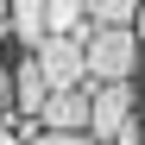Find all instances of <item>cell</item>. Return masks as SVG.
<instances>
[{
  "label": "cell",
  "mask_w": 145,
  "mask_h": 145,
  "mask_svg": "<svg viewBox=\"0 0 145 145\" xmlns=\"http://www.w3.org/2000/svg\"><path fill=\"white\" fill-rule=\"evenodd\" d=\"M82 57H88V82H133V69H139V32L133 25H88Z\"/></svg>",
  "instance_id": "6da1fadb"
},
{
  "label": "cell",
  "mask_w": 145,
  "mask_h": 145,
  "mask_svg": "<svg viewBox=\"0 0 145 145\" xmlns=\"http://www.w3.org/2000/svg\"><path fill=\"white\" fill-rule=\"evenodd\" d=\"M32 63L51 88H88V57H82V38L69 32H44V44H32Z\"/></svg>",
  "instance_id": "7a4b0ae2"
},
{
  "label": "cell",
  "mask_w": 145,
  "mask_h": 145,
  "mask_svg": "<svg viewBox=\"0 0 145 145\" xmlns=\"http://www.w3.org/2000/svg\"><path fill=\"white\" fill-rule=\"evenodd\" d=\"M133 120V82H88V139L107 145Z\"/></svg>",
  "instance_id": "3957f363"
},
{
  "label": "cell",
  "mask_w": 145,
  "mask_h": 145,
  "mask_svg": "<svg viewBox=\"0 0 145 145\" xmlns=\"http://www.w3.org/2000/svg\"><path fill=\"white\" fill-rule=\"evenodd\" d=\"M44 133H88V88H51L38 107Z\"/></svg>",
  "instance_id": "277c9868"
},
{
  "label": "cell",
  "mask_w": 145,
  "mask_h": 145,
  "mask_svg": "<svg viewBox=\"0 0 145 145\" xmlns=\"http://www.w3.org/2000/svg\"><path fill=\"white\" fill-rule=\"evenodd\" d=\"M7 32L25 44H44V0H7Z\"/></svg>",
  "instance_id": "5b68a950"
},
{
  "label": "cell",
  "mask_w": 145,
  "mask_h": 145,
  "mask_svg": "<svg viewBox=\"0 0 145 145\" xmlns=\"http://www.w3.org/2000/svg\"><path fill=\"white\" fill-rule=\"evenodd\" d=\"M44 95H51V82H44V76H38V63L25 57V63L13 69V107L38 120V107H44Z\"/></svg>",
  "instance_id": "8992f818"
},
{
  "label": "cell",
  "mask_w": 145,
  "mask_h": 145,
  "mask_svg": "<svg viewBox=\"0 0 145 145\" xmlns=\"http://www.w3.org/2000/svg\"><path fill=\"white\" fill-rule=\"evenodd\" d=\"M88 7L82 0H44V32H69V38H88Z\"/></svg>",
  "instance_id": "52a82bcc"
},
{
  "label": "cell",
  "mask_w": 145,
  "mask_h": 145,
  "mask_svg": "<svg viewBox=\"0 0 145 145\" xmlns=\"http://www.w3.org/2000/svg\"><path fill=\"white\" fill-rule=\"evenodd\" d=\"M95 25H133V13H139V0H82Z\"/></svg>",
  "instance_id": "ba28073f"
},
{
  "label": "cell",
  "mask_w": 145,
  "mask_h": 145,
  "mask_svg": "<svg viewBox=\"0 0 145 145\" xmlns=\"http://www.w3.org/2000/svg\"><path fill=\"white\" fill-rule=\"evenodd\" d=\"M25 145H95V139H88V133H44V126H38Z\"/></svg>",
  "instance_id": "9c48e42d"
},
{
  "label": "cell",
  "mask_w": 145,
  "mask_h": 145,
  "mask_svg": "<svg viewBox=\"0 0 145 145\" xmlns=\"http://www.w3.org/2000/svg\"><path fill=\"white\" fill-rule=\"evenodd\" d=\"M107 145H145V133H139V120H126V126H120Z\"/></svg>",
  "instance_id": "30bf717a"
},
{
  "label": "cell",
  "mask_w": 145,
  "mask_h": 145,
  "mask_svg": "<svg viewBox=\"0 0 145 145\" xmlns=\"http://www.w3.org/2000/svg\"><path fill=\"white\" fill-rule=\"evenodd\" d=\"M7 101H13V76L0 69V120H7Z\"/></svg>",
  "instance_id": "8fae6325"
},
{
  "label": "cell",
  "mask_w": 145,
  "mask_h": 145,
  "mask_svg": "<svg viewBox=\"0 0 145 145\" xmlns=\"http://www.w3.org/2000/svg\"><path fill=\"white\" fill-rule=\"evenodd\" d=\"M133 32H145V0H139V13H133Z\"/></svg>",
  "instance_id": "7c38bea8"
},
{
  "label": "cell",
  "mask_w": 145,
  "mask_h": 145,
  "mask_svg": "<svg viewBox=\"0 0 145 145\" xmlns=\"http://www.w3.org/2000/svg\"><path fill=\"white\" fill-rule=\"evenodd\" d=\"M0 32H7V0H0Z\"/></svg>",
  "instance_id": "4fadbf2b"
}]
</instances>
